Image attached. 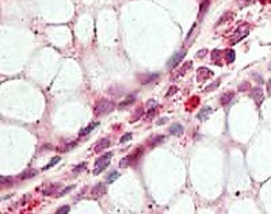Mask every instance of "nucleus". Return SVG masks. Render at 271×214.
<instances>
[{"instance_id":"nucleus-1","label":"nucleus","mask_w":271,"mask_h":214,"mask_svg":"<svg viewBox=\"0 0 271 214\" xmlns=\"http://www.w3.org/2000/svg\"><path fill=\"white\" fill-rule=\"evenodd\" d=\"M113 110H114V103L111 102V100L102 99V100H99L95 106V115L102 117V115L109 114V112H111Z\"/></svg>"},{"instance_id":"nucleus-2","label":"nucleus","mask_w":271,"mask_h":214,"mask_svg":"<svg viewBox=\"0 0 271 214\" xmlns=\"http://www.w3.org/2000/svg\"><path fill=\"white\" fill-rule=\"evenodd\" d=\"M111 156H113V153L109 152V153H106V155L101 156L98 160H96V163H95V170H94V174H95V175L101 174L102 171L106 170V167L109 166V163H110Z\"/></svg>"},{"instance_id":"nucleus-3","label":"nucleus","mask_w":271,"mask_h":214,"mask_svg":"<svg viewBox=\"0 0 271 214\" xmlns=\"http://www.w3.org/2000/svg\"><path fill=\"white\" fill-rule=\"evenodd\" d=\"M142 155V149L141 148H138L137 151L133 153V155H129V156H126L125 159H122V161H121V166L122 167H126V166H129V164H133V163H136L137 160H138V157Z\"/></svg>"},{"instance_id":"nucleus-4","label":"nucleus","mask_w":271,"mask_h":214,"mask_svg":"<svg viewBox=\"0 0 271 214\" xmlns=\"http://www.w3.org/2000/svg\"><path fill=\"white\" fill-rule=\"evenodd\" d=\"M184 54H186V50H180V52H178L176 54H174L172 57L169 58V61L167 62V68L172 69V68H175V66H178V64L182 61V58L184 57Z\"/></svg>"},{"instance_id":"nucleus-5","label":"nucleus","mask_w":271,"mask_h":214,"mask_svg":"<svg viewBox=\"0 0 271 214\" xmlns=\"http://www.w3.org/2000/svg\"><path fill=\"white\" fill-rule=\"evenodd\" d=\"M251 95L254 98V100L256 102V104H260L263 102V92H262V88L256 87L251 91Z\"/></svg>"},{"instance_id":"nucleus-6","label":"nucleus","mask_w":271,"mask_h":214,"mask_svg":"<svg viewBox=\"0 0 271 214\" xmlns=\"http://www.w3.org/2000/svg\"><path fill=\"white\" fill-rule=\"evenodd\" d=\"M105 193H106V187H105V184H102V183L96 184L94 189H92V191H91V194L94 195L95 198L102 197V195H105Z\"/></svg>"},{"instance_id":"nucleus-7","label":"nucleus","mask_w":271,"mask_h":214,"mask_svg":"<svg viewBox=\"0 0 271 214\" xmlns=\"http://www.w3.org/2000/svg\"><path fill=\"white\" fill-rule=\"evenodd\" d=\"M110 144H111V142H110V138H102V140L99 141L98 144H96L95 151H96V152H101V151H103V149H106Z\"/></svg>"},{"instance_id":"nucleus-8","label":"nucleus","mask_w":271,"mask_h":214,"mask_svg":"<svg viewBox=\"0 0 271 214\" xmlns=\"http://www.w3.org/2000/svg\"><path fill=\"white\" fill-rule=\"evenodd\" d=\"M183 133V126L180 123H174L172 126L169 127V134H174V136H180Z\"/></svg>"},{"instance_id":"nucleus-9","label":"nucleus","mask_w":271,"mask_h":214,"mask_svg":"<svg viewBox=\"0 0 271 214\" xmlns=\"http://www.w3.org/2000/svg\"><path fill=\"white\" fill-rule=\"evenodd\" d=\"M99 125V122H92V123H90L87 127H84L83 130L80 131V136H85V134H90L91 131H92V129H95L96 126Z\"/></svg>"},{"instance_id":"nucleus-10","label":"nucleus","mask_w":271,"mask_h":214,"mask_svg":"<svg viewBox=\"0 0 271 214\" xmlns=\"http://www.w3.org/2000/svg\"><path fill=\"white\" fill-rule=\"evenodd\" d=\"M159 77V73H152V75H147V77L141 79V83L142 84H149L151 81H155Z\"/></svg>"},{"instance_id":"nucleus-11","label":"nucleus","mask_w":271,"mask_h":214,"mask_svg":"<svg viewBox=\"0 0 271 214\" xmlns=\"http://www.w3.org/2000/svg\"><path fill=\"white\" fill-rule=\"evenodd\" d=\"M232 98H233V92H228V93H224V95L221 96V104L222 106H226V104H228L229 102H231L232 100Z\"/></svg>"},{"instance_id":"nucleus-12","label":"nucleus","mask_w":271,"mask_h":214,"mask_svg":"<svg viewBox=\"0 0 271 214\" xmlns=\"http://www.w3.org/2000/svg\"><path fill=\"white\" fill-rule=\"evenodd\" d=\"M136 100V95H129L128 98H126V99L124 100V102H122L121 104H120V108H125L126 106H129V104H132L133 102H134Z\"/></svg>"},{"instance_id":"nucleus-13","label":"nucleus","mask_w":271,"mask_h":214,"mask_svg":"<svg viewBox=\"0 0 271 214\" xmlns=\"http://www.w3.org/2000/svg\"><path fill=\"white\" fill-rule=\"evenodd\" d=\"M35 175H37V170H27V171H25L23 174L19 176V178H20L22 180H25V179L33 178V176H35Z\"/></svg>"},{"instance_id":"nucleus-14","label":"nucleus","mask_w":271,"mask_h":214,"mask_svg":"<svg viewBox=\"0 0 271 214\" xmlns=\"http://www.w3.org/2000/svg\"><path fill=\"white\" fill-rule=\"evenodd\" d=\"M211 112V108L210 107H206V108H203L202 111H199L198 112V118L201 119V121H203V119H206L207 117H209V114Z\"/></svg>"},{"instance_id":"nucleus-15","label":"nucleus","mask_w":271,"mask_h":214,"mask_svg":"<svg viewBox=\"0 0 271 214\" xmlns=\"http://www.w3.org/2000/svg\"><path fill=\"white\" fill-rule=\"evenodd\" d=\"M207 8H209V0H205V2H202L201 7H199V18H202L206 14Z\"/></svg>"},{"instance_id":"nucleus-16","label":"nucleus","mask_w":271,"mask_h":214,"mask_svg":"<svg viewBox=\"0 0 271 214\" xmlns=\"http://www.w3.org/2000/svg\"><path fill=\"white\" fill-rule=\"evenodd\" d=\"M118 178H120V172H118V171H113L109 176H107V183L110 184V183H113L114 180L118 179Z\"/></svg>"},{"instance_id":"nucleus-17","label":"nucleus","mask_w":271,"mask_h":214,"mask_svg":"<svg viewBox=\"0 0 271 214\" xmlns=\"http://www.w3.org/2000/svg\"><path fill=\"white\" fill-rule=\"evenodd\" d=\"M163 141H164V136H157V137H155L153 141L151 142V146H156L157 144H160V142H163Z\"/></svg>"},{"instance_id":"nucleus-18","label":"nucleus","mask_w":271,"mask_h":214,"mask_svg":"<svg viewBox=\"0 0 271 214\" xmlns=\"http://www.w3.org/2000/svg\"><path fill=\"white\" fill-rule=\"evenodd\" d=\"M58 161H60V157H58V156H57V157H54V159H53V160H52V161H50V163H49V164H47V166L45 167V170H49V168H52V167H53V166H56V164H57V163H58Z\"/></svg>"},{"instance_id":"nucleus-19","label":"nucleus","mask_w":271,"mask_h":214,"mask_svg":"<svg viewBox=\"0 0 271 214\" xmlns=\"http://www.w3.org/2000/svg\"><path fill=\"white\" fill-rule=\"evenodd\" d=\"M130 140H132V134H130V133H126V134H124V136L121 137V141H120V142L125 144V142H128V141H130Z\"/></svg>"},{"instance_id":"nucleus-20","label":"nucleus","mask_w":271,"mask_h":214,"mask_svg":"<svg viewBox=\"0 0 271 214\" xmlns=\"http://www.w3.org/2000/svg\"><path fill=\"white\" fill-rule=\"evenodd\" d=\"M57 187H58V186H57V184H56V186H50V187H49V189H46V190H43V195H50L52 193H54V191H56V189H57Z\"/></svg>"},{"instance_id":"nucleus-21","label":"nucleus","mask_w":271,"mask_h":214,"mask_svg":"<svg viewBox=\"0 0 271 214\" xmlns=\"http://www.w3.org/2000/svg\"><path fill=\"white\" fill-rule=\"evenodd\" d=\"M233 60H235V52H233V50H229V52H228V56H226V61H228V62H233Z\"/></svg>"},{"instance_id":"nucleus-22","label":"nucleus","mask_w":271,"mask_h":214,"mask_svg":"<svg viewBox=\"0 0 271 214\" xmlns=\"http://www.w3.org/2000/svg\"><path fill=\"white\" fill-rule=\"evenodd\" d=\"M69 206H62V207H60V209H57V213L58 214H66V213H69Z\"/></svg>"},{"instance_id":"nucleus-23","label":"nucleus","mask_w":271,"mask_h":214,"mask_svg":"<svg viewBox=\"0 0 271 214\" xmlns=\"http://www.w3.org/2000/svg\"><path fill=\"white\" fill-rule=\"evenodd\" d=\"M76 144H77L76 141L70 142V144H68V145H65V146H64V149H62V151H64V152H68V151H70V149L73 148V146H76Z\"/></svg>"},{"instance_id":"nucleus-24","label":"nucleus","mask_w":271,"mask_h":214,"mask_svg":"<svg viewBox=\"0 0 271 214\" xmlns=\"http://www.w3.org/2000/svg\"><path fill=\"white\" fill-rule=\"evenodd\" d=\"M84 168H85V163H81V164H79L77 167H75L73 172H75V174H79V172H80V171H83Z\"/></svg>"},{"instance_id":"nucleus-25","label":"nucleus","mask_w":271,"mask_h":214,"mask_svg":"<svg viewBox=\"0 0 271 214\" xmlns=\"http://www.w3.org/2000/svg\"><path fill=\"white\" fill-rule=\"evenodd\" d=\"M0 180H2V183L4 186H8V184H11V182H12V180L11 179H8V178H4V176H2V178H0Z\"/></svg>"},{"instance_id":"nucleus-26","label":"nucleus","mask_w":271,"mask_h":214,"mask_svg":"<svg viewBox=\"0 0 271 214\" xmlns=\"http://www.w3.org/2000/svg\"><path fill=\"white\" fill-rule=\"evenodd\" d=\"M140 115H142V108H138V110H137L136 115H134V117H133V119H132V121H133V122H134V121H137V118H138Z\"/></svg>"},{"instance_id":"nucleus-27","label":"nucleus","mask_w":271,"mask_h":214,"mask_svg":"<svg viewBox=\"0 0 271 214\" xmlns=\"http://www.w3.org/2000/svg\"><path fill=\"white\" fill-rule=\"evenodd\" d=\"M70 190H72V187H68V189H65V190H62V191H61V193H58V195H57V197H62V195H65L66 193H69V191H70Z\"/></svg>"},{"instance_id":"nucleus-28","label":"nucleus","mask_w":271,"mask_h":214,"mask_svg":"<svg viewBox=\"0 0 271 214\" xmlns=\"http://www.w3.org/2000/svg\"><path fill=\"white\" fill-rule=\"evenodd\" d=\"M269 92H270V95H271V81L269 83Z\"/></svg>"}]
</instances>
